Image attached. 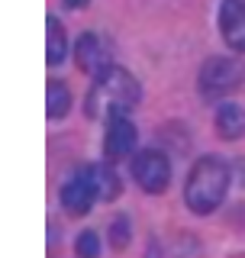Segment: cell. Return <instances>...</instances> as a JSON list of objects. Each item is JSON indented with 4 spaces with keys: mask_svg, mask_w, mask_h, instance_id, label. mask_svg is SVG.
Returning <instances> with one entry per match:
<instances>
[{
    "mask_svg": "<svg viewBox=\"0 0 245 258\" xmlns=\"http://www.w3.org/2000/svg\"><path fill=\"white\" fill-rule=\"evenodd\" d=\"M139 81L129 75L126 68L119 64H107L100 75H94V87L87 94V103H84V113L94 119H116L122 116L126 110H133L139 103Z\"/></svg>",
    "mask_w": 245,
    "mask_h": 258,
    "instance_id": "cell-1",
    "label": "cell"
},
{
    "mask_svg": "<svg viewBox=\"0 0 245 258\" xmlns=\"http://www.w3.org/2000/svg\"><path fill=\"white\" fill-rule=\"evenodd\" d=\"M226 190H229V168H226V161L216 155H203L187 174L184 200L194 213L207 216L226 200Z\"/></svg>",
    "mask_w": 245,
    "mask_h": 258,
    "instance_id": "cell-2",
    "label": "cell"
},
{
    "mask_svg": "<svg viewBox=\"0 0 245 258\" xmlns=\"http://www.w3.org/2000/svg\"><path fill=\"white\" fill-rule=\"evenodd\" d=\"M245 78V61L232 55H216L200 68V91L207 97H223L235 91Z\"/></svg>",
    "mask_w": 245,
    "mask_h": 258,
    "instance_id": "cell-3",
    "label": "cell"
},
{
    "mask_svg": "<svg viewBox=\"0 0 245 258\" xmlns=\"http://www.w3.org/2000/svg\"><path fill=\"white\" fill-rule=\"evenodd\" d=\"M133 177L139 181V187L145 194H165L171 184V161L165 152L158 149H145L139 152L133 161Z\"/></svg>",
    "mask_w": 245,
    "mask_h": 258,
    "instance_id": "cell-4",
    "label": "cell"
},
{
    "mask_svg": "<svg viewBox=\"0 0 245 258\" xmlns=\"http://www.w3.org/2000/svg\"><path fill=\"white\" fill-rule=\"evenodd\" d=\"M97 200H100V190H97L94 168H81V171L62 187V207L68 210V213H75V216L87 213Z\"/></svg>",
    "mask_w": 245,
    "mask_h": 258,
    "instance_id": "cell-5",
    "label": "cell"
},
{
    "mask_svg": "<svg viewBox=\"0 0 245 258\" xmlns=\"http://www.w3.org/2000/svg\"><path fill=\"white\" fill-rule=\"evenodd\" d=\"M136 149V126L126 116H116L107 123V136H103V155L110 161H119L126 155H133Z\"/></svg>",
    "mask_w": 245,
    "mask_h": 258,
    "instance_id": "cell-6",
    "label": "cell"
},
{
    "mask_svg": "<svg viewBox=\"0 0 245 258\" xmlns=\"http://www.w3.org/2000/svg\"><path fill=\"white\" fill-rule=\"evenodd\" d=\"M219 29H223V39L232 52H245V4L242 0H223Z\"/></svg>",
    "mask_w": 245,
    "mask_h": 258,
    "instance_id": "cell-7",
    "label": "cell"
},
{
    "mask_svg": "<svg viewBox=\"0 0 245 258\" xmlns=\"http://www.w3.org/2000/svg\"><path fill=\"white\" fill-rule=\"evenodd\" d=\"M75 55H78V68H81V71L100 75V71L107 68V52H103L100 36H94V32H87V36H81V39H78Z\"/></svg>",
    "mask_w": 245,
    "mask_h": 258,
    "instance_id": "cell-8",
    "label": "cell"
},
{
    "mask_svg": "<svg viewBox=\"0 0 245 258\" xmlns=\"http://www.w3.org/2000/svg\"><path fill=\"white\" fill-rule=\"evenodd\" d=\"M65 55H68V39H65V26L55 16H48L45 20V61L52 64H62Z\"/></svg>",
    "mask_w": 245,
    "mask_h": 258,
    "instance_id": "cell-9",
    "label": "cell"
},
{
    "mask_svg": "<svg viewBox=\"0 0 245 258\" xmlns=\"http://www.w3.org/2000/svg\"><path fill=\"white\" fill-rule=\"evenodd\" d=\"M216 129L223 139H239L245 136V110L239 103H223L216 110Z\"/></svg>",
    "mask_w": 245,
    "mask_h": 258,
    "instance_id": "cell-10",
    "label": "cell"
},
{
    "mask_svg": "<svg viewBox=\"0 0 245 258\" xmlns=\"http://www.w3.org/2000/svg\"><path fill=\"white\" fill-rule=\"evenodd\" d=\"M71 107V91L62 84V81H48V87H45V113L52 119H58L65 116Z\"/></svg>",
    "mask_w": 245,
    "mask_h": 258,
    "instance_id": "cell-11",
    "label": "cell"
},
{
    "mask_svg": "<svg viewBox=\"0 0 245 258\" xmlns=\"http://www.w3.org/2000/svg\"><path fill=\"white\" fill-rule=\"evenodd\" d=\"M94 177H97V190L100 200H116L119 197V174L113 171V165H94Z\"/></svg>",
    "mask_w": 245,
    "mask_h": 258,
    "instance_id": "cell-12",
    "label": "cell"
},
{
    "mask_svg": "<svg viewBox=\"0 0 245 258\" xmlns=\"http://www.w3.org/2000/svg\"><path fill=\"white\" fill-rule=\"evenodd\" d=\"M78 258H100V239H97V232L91 229H84L78 236Z\"/></svg>",
    "mask_w": 245,
    "mask_h": 258,
    "instance_id": "cell-13",
    "label": "cell"
},
{
    "mask_svg": "<svg viewBox=\"0 0 245 258\" xmlns=\"http://www.w3.org/2000/svg\"><path fill=\"white\" fill-rule=\"evenodd\" d=\"M110 245L113 248H126L129 245V220L126 216H116L110 223Z\"/></svg>",
    "mask_w": 245,
    "mask_h": 258,
    "instance_id": "cell-14",
    "label": "cell"
},
{
    "mask_svg": "<svg viewBox=\"0 0 245 258\" xmlns=\"http://www.w3.org/2000/svg\"><path fill=\"white\" fill-rule=\"evenodd\" d=\"M65 4H68V7H71V10H78V7H84V4H87V0H65Z\"/></svg>",
    "mask_w": 245,
    "mask_h": 258,
    "instance_id": "cell-15",
    "label": "cell"
}]
</instances>
